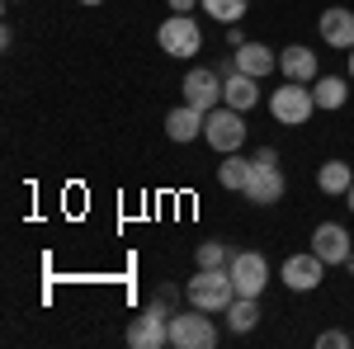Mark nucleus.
I'll return each mask as SVG.
<instances>
[{
  "instance_id": "11",
  "label": "nucleus",
  "mask_w": 354,
  "mask_h": 349,
  "mask_svg": "<svg viewBox=\"0 0 354 349\" xmlns=\"http://www.w3.org/2000/svg\"><path fill=\"white\" fill-rule=\"evenodd\" d=\"M279 71H283V81L312 85L317 76H322V62H317V53H312V48L293 43V48H283V53H279Z\"/></svg>"
},
{
  "instance_id": "13",
  "label": "nucleus",
  "mask_w": 354,
  "mask_h": 349,
  "mask_svg": "<svg viewBox=\"0 0 354 349\" xmlns=\"http://www.w3.org/2000/svg\"><path fill=\"white\" fill-rule=\"evenodd\" d=\"M236 71L255 76V81H265L270 71H279V53L265 48V43H255V38H245L241 48H236Z\"/></svg>"
},
{
  "instance_id": "26",
  "label": "nucleus",
  "mask_w": 354,
  "mask_h": 349,
  "mask_svg": "<svg viewBox=\"0 0 354 349\" xmlns=\"http://www.w3.org/2000/svg\"><path fill=\"white\" fill-rule=\"evenodd\" d=\"M227 43H232V48H241V43H245V33H241L236 24H227Z\"/></svg>"
},
{
  "instance_id": "24",
  "label": "nucleus",
  "mask_w": 354,
  "mask_h": 349,
  "mask_svg": "<svg viewBox=\"0 0 354 349\" xmlns=\"http://www.w3.org/2000/svg\"><path fill=\"white\" fill-rule=\"evenodd\" d=\"M255 165H260V170L279 165V151H274V147H260V151H255Z\"/></svg>"
},
{
  "instance_id": "27",
  "label": "nucleus",
  "mask_w": 354,
  "mask_h": 349,
  "mask_svg": "<svg viewBox=\"0 0 354 349\" xmlns=\"http://www.w3.org/2000/svg\"><path fill=\"white\" fill-rule=\"evenodd\" d=\"M345 203H350V213H354V185H350V194H345Z\"/></svg>"
},
{
  "instance_id": "9",
  "label": "nucleus",
  "mask_w": 354,
  "mask_h": 349,
  "mask_svg": "<svg viewBox=\"0 0 354 349\" xmlns=\"http://www.w3.org/2000/svg\"><path fill=\"white\" fill-rule=\"evenodd\" d=\"M128 345L133 349H165L170 345V317L156 312V307H147V312L133 317V326H128Z\"/></svg>"
},
{
  "instance_id": "23",
  "label": "nucleus",
  "mask_w": 354,
  "mask_h": 349,
  "mask_svg": "<svg viewBox=\"0 0 354 349\" xmlns=\"http://www.w3.org/2000/svg\"><path fill=\"white\" fill-rule=\"evenodd\" d=\"M317 345H322V349H350V335H345V330H322Z\"/></svg>"
},
{
  "instance_id": "8",
  "label": "nucleus",
  "mask_w": 354,
  "mask_h": 349,
  "mask_svg": "<svg viewBox=\"0 0 354 349\" xmlns=\"http://www.w3.org/2000/svg\"><path fill=\"white\" fill-rule=\"evenodd\" d=\"M185 104H194V109H218L222 104V76H218V66H194L189 76H185Z\"/></svg>"
},
{
  "instance_id": "10",
  "label": "nucleus",
  "mask_w": 354,
  "mask_h": 349,
  "mask_svg": "<svg viewBox=\"0 0 354 349\" xmlns=\"http://www.w3.org/2000/svg\"><path fill=\"white\" fill-rule=\"evenodd\" d=\"M312 250H317L326 265H345L354 245H350V232H345L340 222H322V227L312 232Z\"/></svg>"
},
{
  "instance_id": "3",
  "label": "nucleus",
  "mask_w": 354,
  "mask_h": 349,
  "mask_svg": "<svg viewBox=\"0 0 354 349\" xmlns=\"http://www.w3.org/2000/svg\"><path fill=\"white\" fill-rule=\"evenodd\" d=\"M170 345L175 349H213L218 345V326H213V312H175L170 317Z\"/></svg>"
},
{
  "instance_id": "30",
  "label": "nucleus",
  "mask_w": 354,
  "mask_h": 349,
  "mask_svg": "<svg viewBox=\"0 0 354 349\" xmlns=\"http://www.w3.org/2000/svg\"><path fill=\"white\" fill-rule=\"evenodd\" d=\"M81 5H104V0H81Z\"/></svg>"
},
{
  "instance_id": "2",
  "label": "nucleus",
  "mask_w": 354,
  "mask_h": 349,
  "mask_svg": "<svg viewBox=\"0 0 354 349\" xmlns=\"http://www.w3.org/2000/svg\"><path fill=\"white\" fill-rule=\"evenodd\" d=\"M270 113L274 123H283V128H302L312 113H317V100H312V85L302 81H283L279 90L270 95Z\"/></svg>"
},
{
  "instance_id": "22",
  "label": "nucleus",
  "mask_w": 354,
  "mask_h": 349,
  "mask_svg": "<svg viewBox=\"0 0 354 349\" xmlns=\"http://www.w3.org/2000/svg\"><path fill=\"white\" fill-rule=\"evenodd\" d=\"M194 260H198V269H227L232 265V250L222 241H203L198 250H194Z\"/></svg>"
},
{
  "instance_id": "25",
  "label": "nucleus",
  "mask_w": 354,
  "mask_h": 349,
  "mask_svg": "<svg viewBox=\"0 0 354 349\" xmlns=\"http://www.w3.org/2000/svg\"><path fill=\"white\" fill-rule=\"evenodd\" d=\"M165 5H170V15H189L198 0H165Z\"/></svg>"
},
{
  "instance_id": "17",
  "label": "nucleus",
  "mask_w": 354,
  "mask_h": 349,
  "mask_svg": "<svg viewBox=\"0 0 354 349\" xmlns=\"http://www.w3.org/2000/svg\"><path fill=\"white\" fill-rule=\"evenodd\" d=\"M255 180V161H245V156H222V165H218V185L222 189H232V194H245V185Z\"/></svg>"
},
{
  "instance_id": "12",
  "label": "nucleus",
  "mask_w": 354,
  "mask_h": 349,
  "mask_svg": "<svg viewBox=\"0 0 354 349\" xmlns=\"http://www.w3.org/2000/svg\"><path fill=\"white\" fill-rule=\"evenodd\" d=\"M317 28H322V38L330 48H340V53L354 48V10H345V5H330L326 15L317 19Z\"/></svg>"
},
{
  "instance_id": "21",
  "label": "nucleus",
  "mask_w": 354,
  "mask_h": 349,
  "mask_svg": "<svg viewBox=\"0 0 354 349\" xmlns=\"http://www.w3.org/2000/svg\"><path fill=\"white\" fill-rule=\"evenodd\" d=\"M198 5H203V15H213V19H222V24H236L250 0H198Z\"/></svg>"
},
{
  "instance_id": "16",
  "label": "nucleus",
  "mask_w": 354,
  "mask_h": 349,
  "mask_svg": "<svg viewBox=\"0 0 354 349\" xmlns=\"http://www.w3.org/2000/svg\"><path fill=\"white\" fill-rule=\"evenodd\" d=\"M255 100H260V81L255 76H245V71H236V76H227L222 81V104H232V109H255Z\"/></svg>"
},
{
  "instance_id": "5",
  "label": "nucleus",
  "mask_w": 354,
  "mask_h": 349,
  "mask_svg": "<svg viewBox=\"0 0 354 349\" xmlns=\"http://www.w3.org/2000/svg\"><path fill=\"white\" fill-rule=\"evenodd\" d=\"M156 43H161L165 57L189 62V57H198V48H203V28H198L194 15H170V19L156 28Z\"/></svg>"
},
{
  "instance_id": "6",
  "label": "nucleus",
  "mask_w": 354,
  "mask_h": 349,
  "mask_svg": "<svg viewBox=\"0 0 354 349\" xmlns=\"http://www.w3.org/2000/svg\"><path fill=\"white\" fill-rule=\"evenodd\" d=\"M232 283H236V293L241 297H260L265 293V283H270V260L260 255V250H232Z\"/></svg>"
},
{
  "instance_id": "14",
  "label": "nucleus",
  "mask_w": 354,
  "mask_h": 349,
  "mask_svg": "<svg viewBox=\"0 0 354 349\" xmlns=\"http://www.w3.org/2000/svg\"><path fill=\"white\" fill-rule=\"evenodd\" d=\"M283 170L279 165H270V170H260L255 165V180L245 185V203H255V208H270V203H279L283 198Z\"/></svg>"
},
{
  "instance_id": "28",
  "label": "nucleus",
  "mask_w": 354,
  "mask_h": 349,
  "mask_svg": "<svg viewBox=\"0 0 354 349\" xmlns=\"http://www.w3.org/2000/svg\"><path fill=\"white\" fill-rule=\"evenodd\" d=\"M345 269H350V274H354V250H350V260H345Z\"/></svg>"
},
{
  "instance_id": "20",
  "label": "nucleus",
  "mask_w": 354,
  "mask_h": 349,
  "mask_svg": "<svg viewBox=\"0 0 354 349\" xmlns=\"http://www.w3.org/2000/svg\"><path fill=\"white\" fill-rule=\"evenodd\" d=\"M222 317H227V326H232V330H255V326H260V297H232V307H227V312H222Z\"/></svg>"
},
{
  "instance_id": "1",
  "label": "nucleus",
  "mask_w": 354,
  "mask_h": 349,
  "mask_svg": "<svg viewBox=\"0 0 354 349\" xmlns=\"http://www.w3.org/2000/svg\"><path fill=\"white\" fill-rule=\"evenodd\" d=\"M232 297H236V283H232L227 269H198L185 283V302L198 307V312H213V317H222L232 307Z\"/></svg>"
},
{
  "instance_id": "15",
  "label": "nucleus",
  "mask_w": 354,
  "mask_h": 349,
  "mask_svg": "<svg viewBox=\"0 0 354 349\" xmlns=\"http://www.w3.org/2000/svg\"><path fill=\"white\" fill-rule=\"evenodd\" d=\"M203 109H194V104H180V109H170L165 113V137L170 142H194V137H203Z\"/></svg>"
},
{
  "instance_id": "19",
  "label": "nucleus",
  "mask_w": 354,
  "mask_h": 349,
  "mask_svg": "<svg viewBox=\"0 0 354 349\" xmlns=\"http://www.w3.org/2000/svg\"><path fill=\"white\" fill-rule=\"evenodd\" d=\"M350 185H354V170L345 161H326V165H317V189L322 194H350Z\"/></svg>"
},
{
  "instance_id": "4",
  "label": "nucleus",
  "mask_w": 354,
  "mask_h": 349,
  "mask_svg": "<svg viewBox=\"0 0 354 349\" xmlns=\"http://www.w3.org/2000/svg\"><path fill=\"white\" fill-rule=\"evenodd\" d=\"M203 137H208V147H213V151H222V156L241 151V147H245V123H241V109H232V104L208 109V118H203Z\"/></svg>"
},
{
  "instance_id": "29",
  "label": "nucleus",
  "mask_w": 354,
  "mask_h": 349,
  "mask_svg": "<svg viewBox=\"0 0 354 349\" xmlns=\"http://www.w3.org/2000/svg\"><path fill=\"white\" fill-rule=\"evenodd\" d=\"M350 81H354V48H350Z\"/></svg>"
},
{
  "instance_id": "18",
  "label": "nucleus",
  "mask_w": 354,
  "mask_h": 349,
  "mask_svg": "<svg viewBox=\"0 0 354 349\" xmlns=\"http://www.w3.org/2000/svg\"><path fill=\"white\" fill-rule=\"evenodd\" d=\"M312 100H317V109H345V100H350V81H340V76H317L312 81Z\"/></svg>"
},
{
  "instance_id": "7",
  "label": "nucleus",
  "mask_w": 354,
  "mask_h": 349,
  "mask_svg": "<svg viewBox=\"0 0 354 349\" xmlns=\"http://www.w3.org/2000/svg\"><path fill=\"white\" fill-rule=\"evenodd\" d=\"M279 279H283L293 293H312V288H322V279H326V260H322L317 250L288 255V260H283V269H279Z\"/></svg>"
}]
</instances>
